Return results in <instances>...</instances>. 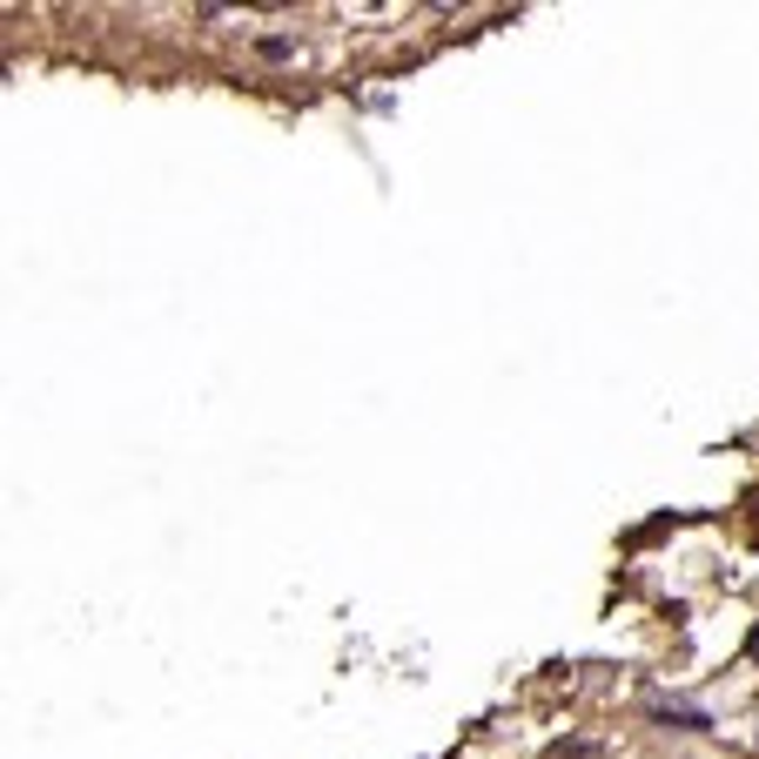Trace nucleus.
I'll return each instance as SVG.
<instances>
[{
    "label": "nucleus",
    "mask_w": 759,
    "mask_h": 759,
    "mask_svg": "<svg viewBox=\"0 0 759 759\" xmlns=\"http://www.w3.org/2000/svg\"><path fill=\"white\" fill-rule=\"evenodd\" d=\"M256 54H262V61H290V54H296V41H290V34H262Z\"/></svg>",
    "instance_id": "2"
},
{
    "label": "nucleus",
    "mask_w": 759,
    "mask_h": 759,
    "mask_svg": "<svg viewBox=\"0 0 759 759\" xmlns=\"http://www.w3.org/2000/svg\"><path fill=\"white\" fill-rule=\"evenodd\" d=\"M652 712H659V719H665V726H672V733H706V726H712V719H706V712H699V706H665V699H659V706H652Z\"/></svg>",
    "instance_id": "1"
},
{
    "label": "nucleus",
    "mask_w": 759,
    "mask_h": 759,
    "mask_svg": "<svg viewBox=\"0 0 759 759\" xmlns=\"http://www.w3.org/2000/svg\"><path fill=\"white\" fill-rule=\"evenodd\" d=\"M752 659H759V632H752Z\"/></svg>",
    "instance_id": "3"
}]
</instances>
